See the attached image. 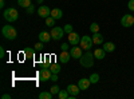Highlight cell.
Returning <instances> with one entry per match:
<instances>
[{
    "label": "cell",
    "instance_id": "30",
    "mask_svg": "<svg viewBox=\"0 0 134 99\" xmlns=\"http://www.w3.org/2000/svg\"><path fill=\"white\" fill-rule=\"evenodd\" d=\"M64 32H67V34H71V32H72V26H71V24H66V26H64Z\"/></svg>",
    "mask_w": 134,
    "mask_h": 99
},
{
    "label": "cell",
    "instance_id": "28",
    "mask_svg": "<svg viewBox=\"0 0 134 99\" xmlns=\"http://www.w3.org/2000/svg\"><path fill=\"white\" fill-rule=\"evenodd\" d=\"M34 11H35V7H34V4H31L30 7H27V8H26V12H27V15L34 14Z\"/></svg>",
    "mask_w": 134,
    "mask_h": 99
},
{
    "label": "cell",
    "instance_id": "16",
    "mask_svg": "<svg viewBox=\"0 0 134 99\" xmlns=\"http://www.w3.org/2000/svg\"><path fill=\"white\" fill-rule=\"evenodd\" d=\"M51 16H52L55 20L62 19V16H63V11H62L60 8H54V9H51Z\"/></svg>",
    "mask_w": 134,
    "mask_h": 99
},
{
    "label": "cell",
    "instance_id": "32",
    "mask_svg": "<svg viewBox=\"0 0 134 99\" xmlns=\"http://www.w3.org/2000/svg\"><path fill=\"white\" fill-rule=\"evenodd\" d=\"M4 55H5V51H4V48L3 47H0V58H4Z\"/></svg>",
    "mask_w": 134,
    "mask_h": 99
},
{
    "label": "cell",
    "instance_id": "33",
    "mask_svg": "<svg viewBox=\"0 0 134 99\" xmlns=\"http://www.w3.org/2000/svg\"><path fill=\"white\" fill-rule=\"evenodd\" d=\"M69 50V44H67V43H63L62 44V51H67Z\"/></svg>",
    "mask_w": 134,
    "mask_h": 99
},
{
    "label": "cell",
    "instance_id": "22",
    "mask_svg": "<svg viewBox=\"0 0 134 99\" xmlns=\"http://www.w3.org/2000/svg\"><path fill=\"white\" fill-rule=\"evenodd\" d=\"M18 4L23 8H27L31 5V0H18Z\"/></svg>",
    "mask_w": 134,
    "mask_h": 99
},
{
    "label": "cell",
    "instance_id": "12",
    "mask_svg": "<svg viewBox=\"0 0 134 99\" xmlns=\"http://www.w3.org/2000/svg\"><path fill=\"white\" fill-rule=\"evenodd\" d=\"M90 84H91V80H90V78H82V79H79V82H78V86H79V89L81 90H87L88 87H90Z\"/></svg>",
    "mask_w": 134,
    "mask_h": 99
},
{
    "label": "cell",
    "instance_id": "17",
    "mask_svg": "<svg viewBox=\"0 0 134 99\" xmlns=\"http://www.w3.org/2000/svg\"><path fill=\"white\" fill-rule=\"evenodd\" d=\"M105 55H106V51H105L103 48H97V50L94 51V56H95V59H98V60L105 59Z\"/></svg>",
    "mask_w": 134,
    "mask_h": 99
},
{
    "label": "cell",
    "instance_id": "9",
    "mask_svg": "<svg viewBox=\"0 0 134 99\" xmlns=\"http://www.w3.org/2000/svg\"><path fill=\"white\" fill-rule=\"evenodd\" d=\"M70 54H71V58L72 59H81L82 58V47H76V46H72L71 50H70Z\"/></svg>",
    "mask_w": 134,
    "mask_h": 99
},
{
    "label": "cell",
    "instance_id": "21",
    "mask_svg": "<svg viewBox=\"0 0 134 99\" xmlns=\"http://www.w3.org/2000/svg\"><path fill=\"white\" fill-rule=\"evenodd\" d=\"M69 96H70V94H69V91H67V90H62L58 94V98L59 99H69Z\"/></svg>",
    "mask_w": 134,
    "mask_h": 99
},
{
    "label": "cell",
    "instance_id": "13",
    "mask_svg": "<svg viewBox=\"0 0 134 99\" xmlns=\"http://www.w3.org/2000/svg\"><path fill=\"white\" fill-rule=\"evenodd\" d=\"M51 39H52V36H51L50 32H47V31H40V34H39V40H40V42L48 43Z\"/></svg>",
    "mask_w": 134,
    "mask_h": 99
},
{
    "label": "cell",
    "instance_id": "18",
    "mask_svg": "<svg viewBox=\"0 0 134 99\" xmlns=\"http://www.w3.org/2000/svg\"><path fill=\"white\" fill-rule=\"evenodd\" d=\"M102 48H103L106 52H114V51H115V44H114L113 42H106Z\"/></svg>",
    "mask_w": 134,
    "mask_h": 99
},
{
    "label": "cell",
    "instance_id": "3",
    "mask_svg": "<svg viewBox=\"0 0 134 99\" xmlns=\"http://www.w3.org/2000/svg\"><path fill=\"white\" fill-rule=\"evenodd\" d=\"M2 34L8 40H15L16 36H18V31H16V28L14 26H4L2 28Z\"/></svg>",
    "mask_w": 134,
    "mask_h": 99
},
{
    "label": "cell",
    "instance_id": "14",
    "mask_svg": "<svg viewBox=\"0 0 134 99\" xmlns=\"http://www.w3.org/2000/svg\"><path fill=\"white\" fill-rule=\"evenodd\" d=\"M66 90L69 91L70 95H78L79 91H81V89H79V86H78V84H69Z\"/></svg>",
    "mask_w": 134,
    "mask_h": 99
},
{
    "label": "cell",
    "instance_id": "1",
    "mask_svg": "<svg viewBox=\"0 0 134 99\" xmlns=\"http://www.w3.org/2000/svg\"><path fill=\"white\" fill-rule=\"evenodd\" d=\"M94 54H91L90 52V50H88L85 55H82V58L79 59V62H81V66L82 67H85V68H90V67H93L94 66Z\"/></svg>",
    "mask_w": 134,
    "mask_h": 99
},
{
    "label": "cell",
    "instance_id": "5",
    "mask_svg": "<svg viewBox=\"0 0 134 99\" xmlns=\"http://www.w3.org/2000/svg\"><path fill=\"white\" fill-rule=\"evenodd\" d=\"M63 35H64V28L58 27V26L52 27V30H51V36H52L54 40H60V39L63 38Z\"/></svg>",
    "mask_w": 134,
    "mask_h": 99
},
{
    "label": "cell",
    "instance_id": "37",
    "mask_svg": "<svg viewBox=\"0 0 134 99\" xmlns=\"http://www.w3.org/2000/svg\"><path fill=\"white\" fill-rule=\"evenodd\" d=\"M36 2H38V4H42V3H43V0H36Z\"/></svg>",
    "mask_w": 134,
    "mask_h": 99
},
{
    "label": "cell",
    "instance_id": "23",
    "mask_svg": "<svg viewBox=\"0 0 134 99\" xmlns=\"http://www.w3.org/2000/svg\"><path fill=\"white\" fill-rule=\"evenodd\" d=\"M35 51H36V50H32V48H26V50H24V55H26L27 58H32L34 55H35Z\"/></svg>",
    "mask_w": 134,
    "mask_h": 99
},
{
    "label": "cell",
    "instance_id": "6",
    "mask_svg": "<svg viewBox=\"0 0 134 99\" xmlns=\"http://www.w3.org/2000/svg\"><path fill=\"white\" fill-rule=\"evenodd\" d=\"M93 38L91 36H87V35H83L81 38V47H83L86 51H88L91 47H93Z\"/></svg>",
    "mask_w": 134,
    "mask_h": 99
},
{
    "label": "cell",
    "instance_id": "11",
    "mask_svg": "<svg viewBox=\"0 0 134 99\" xmlns=\"http://www.w3.org/2000/svg\"><path fill=\"white\" fill-rule=\"evenodd\" d=\"M71 59V54H70V51H62L60 54H59V62L60 63H69V60Z\"/></svg>",
    "mask_w": 134,
    "mask_h": 99
},
{
    "label": "cell",
    "instance_id": "29",
    "mask_svg": "<svg viewBox=\"0 0 134 99\" xmlns=\"http://www.w3.org/2000/svg\"><path fill=\"white\" fill-rule=\"evenodd\" d=\"M34 47H35V50H36V51H42V50H43V47H44V46H43V42L36 43V44L34 46Z\"/></svg>",
    "mask_w": 134,
    "mask_h": 99
},
{
    "label": "cell",
    "instance_id": "4",
    "mask_svg": "<svg viewBox=\"0 0 134 99\" xmlns=\"http://www.w3.org/2000/svg\"><path fill=\"white\" fill-rule=\"evenodd\" d=\"M133 24H134V16H133V15L126 14V15L122 16V19H121V26H122V27L130 28Z\"/></svg>",
    "mask_w": 134,
    "mask_h": 99
},
{
    "label": "cell",
    "instance_id": "7",
    "mask_svg": "<svg viewBox=\"0 0 134 99\" xmlns=\"http://www.w3.org/2000/svg\"><path fill=\"white\" fill-rule=\"evenodd\" d=\"M51 76H52V72H51V70H50L48 67H43V68L40 70V72H39V79H40L42 82L50 80Z\"/></svg>",
    "mask_w": 134,
    "mask_h": 99
},
{
    "label": "cell",
    "instance_id": "25",
    "mask_svg": "<svg viewBox=\"0 0 134 99\" xmlns=\"http://www.w3.org/2000/svg\"><path fill=\"white\" fill-rule=\"evenodd\" d=\"M90 31L93 32V34H95V32H99V24H98V23H91Z\"/></svg>",
    "mask_w": 134,
    "mask_h": 99
},
{
    "label": "cell",
    "instance_id": "8",
    "mask_svg": "<svg viewBox=\"0 0 134 99\" xmlns=\"http://www.w3.org/2000/svg\"><path fill=\"white\" fill-rule=\"evenodd\" d=\"M38 15L43 19H47L48 16H51V9L47 5H40L38 8Z\"/></svg>",
    "mask_w": 134,
    "mask_h": 99
},
{
    "label": "cell",
    "instance_id": "35",
    "mask_svg": "<svg viewBox=\"0 0 134 99\" xmlns=\"http://www.w3.org/2000/svg\"><path fill=\"white\" fill-rule=\"evenodd\" d=\"M9 98H11L9 94H3V95H2V99H9Z\"/></svg>",
    "mask_w": 134,
    "mask_h": 99
},
{
    "label": "cell",
    "instance_id": "15",
    "mask_svg": "<svg viewBox=\"0 0 134 99\" xmlns=\"http://www.w3.org/2000/svg\"><path fill=\"white\" fill-rule=\"evenodd\" d=\"M93 38V43L94 44H103V35L102 34H99V32H95V34L91 36Z\"/></svg>",
    "mask_w": 134,
    "mask_h": 99
},
{
    "label": "cell",
    "instance_id": "10",
    "mask_svg": "<svg viewBox=\"0 0 134 99\" xmlns=\"http://www.w3.org/2000/svg\"><path fill=\"white\" fill-rule=\"evenodd\" d=\"M69 43L71 46H76L78 43H81V36L76 34V32H71V34H69Z\"/></svg>",
    "mask_w": 134,
    "mask_h": 99
},
{
    "label": "cell",
    "instance_id": "24",
    "mask_svg": "<svg viewBox=\"0 0 134 99\" xmlns=\"http://www.w3.org/2000/svg\"><path fill=\"white\" fill-rule=\"evenodd\" d=\"M90 80H91V83H98L99 82V74H97V72L91 74L90 75Z\"/></svg>",
    "mask_w": 134,
    "mask_h": 99
},
{
    "label": "cell",
    "instance_id": "19",
    "mask_svg": "<svg viewBox=\"0 0 134 99\" xmlns=\"http://www.w3.org/2000/svg\"><path fill=\"white\" fill-rule=\"evenodd\" d=\"M52 92L51 91H43L39 94V99H52Z\"/></svg>",
    "mask_w": 134,
    "mask_h": 99
},
{
    "label": "cell",
    "instance_id": "27",
    "mask_svg": "<svg viewBox=\"0 0 134 99\" xmlns=\"http://www.w3.org/2000/svg\"><path fill=\"white\" fill-rule=\"evenodd\" d=\"M59 91H60V90H59V86L55 84V86H52V87H51V92H52L54 95H58V94H59Z\"/></svg>",
    "mask_w": 134,
    "mask_h": 99
},
{
    "label": "cell",
    "instance_id": "34",
    "mask_svg": "<svg viewBox=\"0 0 134 99\" xmlns=\"http://www.w3.org/2000/svg\"><path fill=\"white\" fill-rule=\"evenodd\" d=\"M51 80H52V82H57V80H58V74H52Z\"/></svg>",
    "mask_w": 134,
    "mask_h": 99
},
{
    "label": "cell",
    "instance_id": "20",
    "mask_svg": "<svg viewBox=\"0 0 134 99\" xmlns=\"http://www.w3.org/2000/svg\"><path fill=\"white\" fill-rule=\"evenodd\" d=\"M50 70H51L52 74H59V72H60V64H58V63L51 64V66H50Z\"/></svg>",
    "mask_w": 134,
    "mask_h": 99
},
{
    "label": "cell",
    "instance_id": "26",
    "mask_svg": "<svg viewBox=\"0 0 134 99\" xmlns=\"http://www.w3.org/2000/svg\"><path fill=\"white\" fill-rule=\"evenodd\" d=\"M46 26H48V27L55 26V19H54L52 16H48V18L46 19Z\"/></svg>",
    "mask_w": 134,
    "mask_h": 99
},
{
    "label": "cell",
    "instance_id": "2",
    "mask_svg": "<svg viewBox=\"0 0 134 99\" xmlns=\"http://www.w3.org/2000/svg\"><path fill=\"white\" fill-rule=\"evenodd\" d=\"M3 16L7 21H9V23H14V21H16L19 19V14H18V11L16 8L14 7H8L4 9V12H3Z\"/></svg>",
    "mask_w": 134,
    "mask_h": 99
},
{
    "label": "cell",
    "instance_id": "36",
    "mask_svg": "<svg viewBox=\"0 0 134 99\" xmlns=\"http://www.w3.org/2000/svg\"><path fill=\"white\" fill-rule=\"evenodd\" d=\"M4 5H5V2L4 0H0V8H4Z\"/></svg>",
    "mask_w": 134,
    "mask_h": 99
},
{
    "label": "cell",
    "instance_id": "31",
    "mask_svg": "<svg viewBox=\"0 0 134 99\" xmlns=\"http://www.w3.org/2000/svg\"><path fill=\"white\" fill-rule=\"evenodd\" d=\"M127 8L131 11V12H134V0H129V3H127Z\"/></svg>",
    "mask_w": 134,
    "mask_h": 99
}]
</instances>
